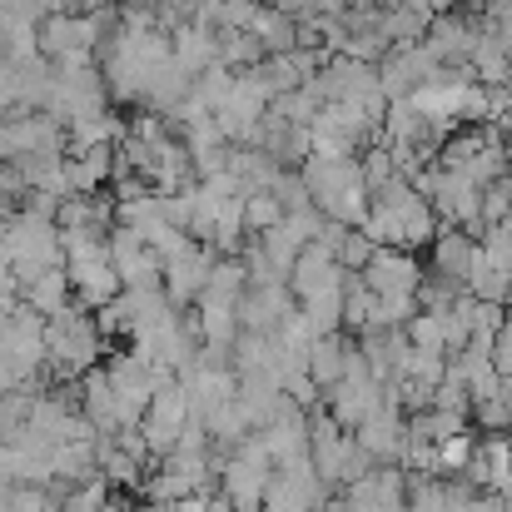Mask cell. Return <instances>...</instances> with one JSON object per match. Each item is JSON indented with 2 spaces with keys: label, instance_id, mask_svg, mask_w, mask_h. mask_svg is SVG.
<instances>
[{
  "label": "cell",
  "instance_id": "6da1fadb",
  "mask_svg": "<svg viewBox=\"0 0 512 512\" xmlns=\"http://www.w3.org/2000/svg\"><path fill=\"white\" fill-rule=\"evenodd\" d=\"M423 45L433 50V60L443 70H463L468 55H473V45H478V20H468L463 10H443V15H433Z\"/></svg>",
  "mask_w": 512,
  "mask_h": 512
},
{
  "label": "cell",
  "instance_id": "7a4b0ae2",
  "mask_svg": "<svg viewBox=\"0 0 512 512\" xmlns=\"http://www.w3.org/2000/svg\"><path fill=\"white\" fill-rule=\"evenodd\" d=\"M373 294H418L423 284V264L408 249H373V259L358 274Z\"/></svg>",
  "mask_w": 512,
  "mask_h": 512
},
{
  "label": "cell",
  "instance_id": "3957f363",
  "mask_svg": "<svg viewBox=\"0 0 512 512\" xmlns=\"http://www.w3.org/2000/svg\"><path fill=\"white\" fill-rule=\"evenodd\" d=\"M473 269H478V239H468L463 229H438V239H433V274L458 284V289H468Z\"/></svg>",
  "mask_w": 512,
  "mask_h": 512
},
{
  "label": "cell",
  "instance_id": "277c9868",
  "mask_svg": "<svg viewBox=\"0 0 512 512\" xmlns=\"http://www.w3.org/2000/svg\"><path fill=\"white\" fill-rule=\"evenodd\" d=\"M25 304H30V314H40V319H55L65 304H70V274L55 264V269H45L30 289H25Z\"/></svg>",
  "mask_w": 512,
  "mask_h": 512
},
{
  "label": "cell",
  "instance_id": "5b68a950",
  "mask_svg": "<svg viewBox=\"0 0 512 512\" xmlns=\"http://www.w3.org/2000/svg\"><path fill=\"white\" fill-rule=\"evenodd\" d=\"M343 348H348L343 334H324V339L309 343V378H314L319 393H329L343 378Z\"/></svg>",
  "mask_w": 512,
  "mask_h": 512
},
{
  "label": "cell",
  "instance_id": "8992f818",
  "mask_svg": "<svg viewBox=\"0 0 512 512\" xmlns=\"http://www.w3.org/2000/svg\"><path fill=\"white\" fill-rule=\"evenodd\" d=\"M339 329H353V334L373 329V289H368L358 274H343V319H339Z\"/></svg>",
  "mask_w": 512,
  "mask_h": 512
},
{
  "label": "cell",
  "instance_id": "52a82bcc",
  "mask_svg": "<svg viewBox=\"0 0 512 512\" xmlns=\"http://www.w3.org/2000/svg\"><path fill=\"white\" fill-rule=\"evenodd\" d=\"M433 448H438V478H463V468H468L473 453H478V438H473V428H468V433L443 438V443H433Z\"/></svg>",
  "mask_w": 512,
  "mask_h": 512
},
{
  "label": "cell",
  "instance_id": "ba28073f",
  "mask_svg": "<svg viewBox=\"0 0 512 512\" xmlns=\"http://www.w3.org/2000/svg\"><path fill=\"white\" fill-rule=\"evenodd\" d=\"M403 339L413 353H443V324H438V314H413L408 324H403Z\"/></svg>",
  "mask_w": 512,
  "mask_h": 512
},
{
  "label": "cell",
  "instance_id": "9c48e42d",
  "mask_svg": "<svg viewBox=\"0 0 512 512\" xmlns=\"http://www.w3.org/2000/svg\"><path fill=\"white\" fill-rule=\"evenodd\" d=\"M279 219H284V209H279V199H274L269 189L244 199V229H254V234H269Z\"/></svg>",
  "mask_w": 512,
  "mask_h": 512
},
{
  "label": "cell",
  "instance_id": "30bf717a",
  "mask_svg": "<svg viewBox=\"0 0 512 512\" xmlns=\"http://www.w3.org/2000/svg\"><path fill=\"white\" fill-rule=\"evenodd\" d=\"M468 423H478V433H512V403L508 398H488L468 408Z\"/></svg>",
  "mask_w": 512,
  "mask_h": 512
},
{
  "label": "cell",
  "instance_id": "8fae6325",
  "mask_svg": "<svg viewBox=\"0 0 512 512\" xmlns=\"http://www.w3.org/2000/svg\"><path fill=\"white\" fill-rule=\"evenodd\" d=\"M403 512H448L443 508V483L438 478H408Z\"/></svg>",
  "mask_w": 512,
  "mask_h": 512
},
{
  "label": "cell",
  "instance_id": "7c38bea8",
  "mask_svg": "<svg viewBox=\"0 0 512 512\" xmlns=\"http://www.w3.org/2000/svg\"><path fill=\"white\" fill-rule=\"evenodd\" d=\"M368 259H373V244H368L358 229H348V234H343V244L334 249V264H339L343 274H363V264H368Z\"/></svg>",
  "mask_w": 512,
  "mask_h": 512
},
{
  "label": "cell",
  "instance_id": "4fadbf2b",
  "mask_svg": "<svg viewBox=\"0 0 512 512\" xmlns=\"http://www.w3.org/2000/svg\"><path fill=\"white\" fill-rule=\"evenodd\" d=\"M353 0H314V15H343Z\"/></svg>",
  "mask_w": 512,
  "mask_h": 512
},
{
  "label": "cell",
  "instance_id": "5bb4252c",
  "mask_svg": "<svg viewBox=\"0 0 512 512\" xmlns=\"http://www.w3.org/2000/svg\"><path fill=\"white\" fill-rule=\"evenodd\" d=\"M319 512H353V508H348L343 498H329V503H324V508H319Z\"/></svg>",
  "mask_w": 512,
  "mask_h": 512
},
{
  "label": "cell",
  "instance_id": "9a60e30c",
  "mask_svg": "<svg viewBox=\"0 0 512 512\" xmlns=\"http://www.w3.org/2000/svg\"><path fill=\"white\" fill-rule=\"evenodd\" d=\"M209 512H234V508H229V498H209Z\"/></svg>",
  "mask_w": 512,
  "mask_h": 512
},
{
  "label": "cell",
  "instance_id": "2e32d148",
  "mask_svg": "<svg viewBox=\"0 0 512 512\" xmlns=\"http://www.w3.org/2000/svg\"><path fill=\"white\" fill-rule=\"evenodd\" d=\"M508 478H512V458H508Z\"/></svg>",
  "mask_w": 512,
  "mask_h": 512
}]
</instances>
